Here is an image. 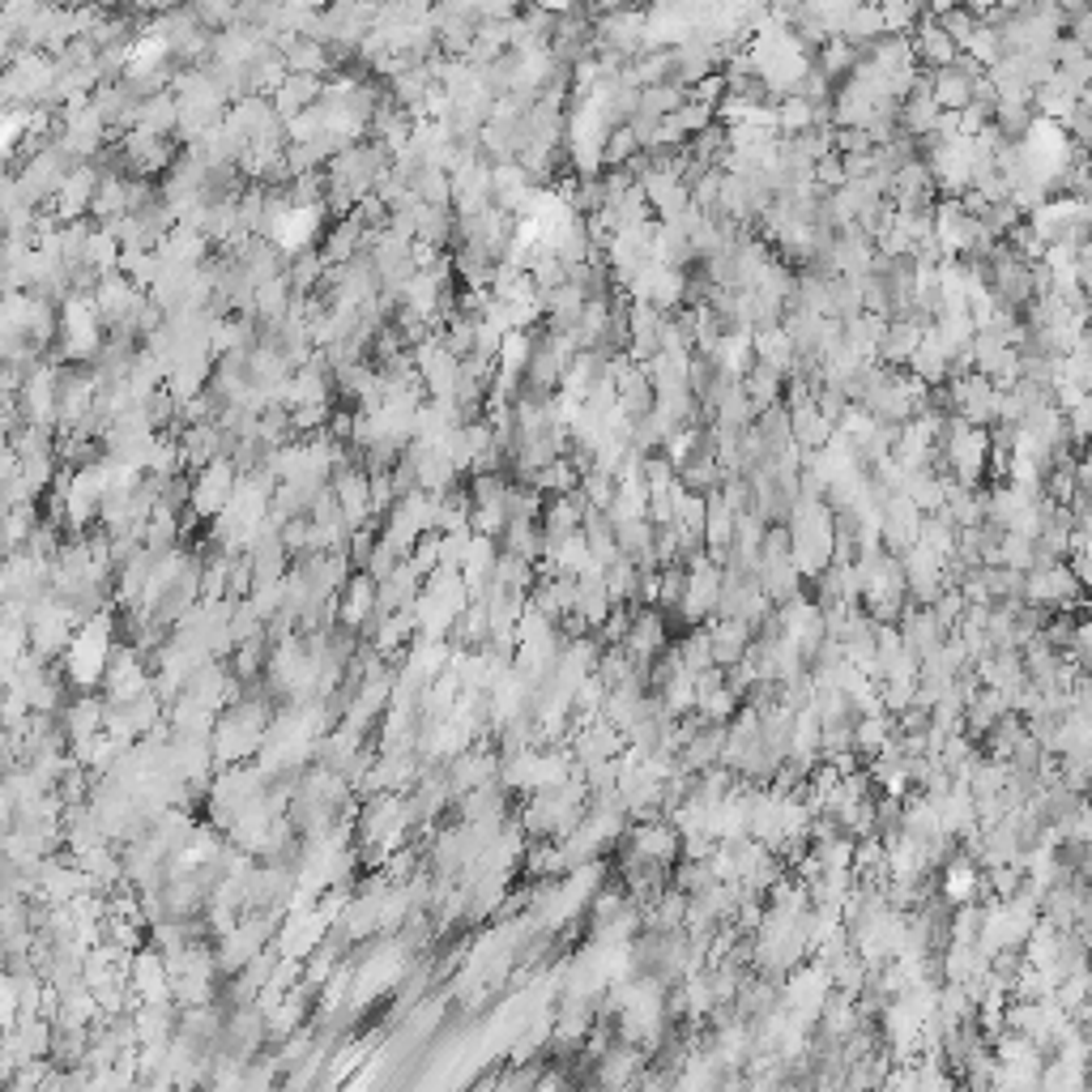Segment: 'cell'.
<instances>
[{
    "label": "cell",
    "mask_w": 1092,
    "mask_h": 1092,
    "mask_svg": "<svg viewBox=\"0 0 1092 1092\" xmlns=\"http://www.w3.org/2000/svg\"><path fill=\"white\" fill-rule=\"evenodd\" d=\"M751 355H755V363L773 368L777 376H790V372H794V342L786 338L782 324H777V330H759V334H751Z\"/></svg>",
    "instance_id": "obj_7"
},
{
    "label": "cell",
    "mask_w": 1092,
    "mask_h": 1092,
    "mask_svg": "<svg viewBox=\"0 0 1092 1092\" xmlns=\"http://www.w3.org/2000/svg\"><path fill=\"white\" fill-rule=\"evenodd\" d=\"M742 393H747L751 410L759 414V410H769V406H777V401H782V393H786V376H777L773 368H764V363H751V372L742 376Z\"/></svg>",
    "instance_id": "obj_10"
},
{
    "label": "cell",
    "mask_w": 1092,
    "mask_h": 1092,
    "mask_svg": "<svg viewBox=\"0 0 1092 1092\" xmlns=\"http://www.w3.org/2000/svg\"><path fill=\"white\" fill-rule=\"evenodd\" d=\"M675 478H679V474H675V470H671V462H666V457H662V453H648V457H644V470H640V483H644V487H648V491H666V487H671V483H675Z\"/></svg>",
    "instance_id": "obj_21"
},
{
    "label": "cell",
    "mask_w": 1092,
    "mask_h": 1092,
    "mask_svg": "<svg viewBox=\"0 0 1092 1092\" xmlns=\"http://www.w3.org/2000/svg\"><path fill=\"white\" fill-rule=\"evenodd\" d=\"M636 154H640V146H636L632 129H627V125H619V129H610V133H606V146H602V171H610V167H627Z\"/></svg>",
    "instance_id": "obj_17"
},
{
    "label": "cell",
    "mask_w": 1092,
    "mask_h": 1092,
    "mask_svg": "<svg viewBox=\"0 0 1092 1092\" xmlns=\"http://www.w3.org/2000/svg\"><path fill=\"white\" fill-rule=\"evenodd\" d=\"M94 188H98V171L94 167H73L69 175H64V184H60V192H56V213L64 218V223H81V213L90 209V201H94Z\"/></svg>",
    "instance_id": "obj_4"
},
{
    "label": "cell",
    "mask_w": 1092,
    "mask_h": 1092,
    "mask_svg": "<svg viewBox=\"0 0 1092 1092\" xmlns=\"http://www.w3.org/2000/svg\"><path fill=\"white\" fill-rule=\"evenodd\" d=\"M811 64H815V73H824L828 81H836V77H849V69L858 64V52H853L845 39H828V43L811 56Z\"/></svg>",
    "instance_id": "obj_13"
},
{
    "label": "cell",
    "mask_w": 1092,
    "mask_h": 1092,
    "mask_svg": "<svg viewBox=\"0 0 1092 1092\" xmlns=\"http://www.w3.org/2000/svg\"><path fill=\"white\" fill-rule=\"evenodd\" d=\"M973 888H977V870H973V862H968V858L947 862V870H943V897H947V901H956V905H968Z\"/></svg>",
    "instance_id": "obj_16"
},
{
    "label": "cell",
    "mask_w": 1092,
    "mask_h": 1092,
    "mask_svg": "<svg viewBox=\"0 0 1092 1092\" xmlns=\"http://www.w3.org/2000/svg\"><path fill=\"white\" fill-rule=\"evenodd\" d=\"M338 606H342V623L346 627H359V623H372L380 610H376V581L368 572L351 577L346 589L338 594Z\"/></svg>",
    "instance_id": "obj_6"
},
{
    "label": "cell",
    "mask_w": 1092,
    "mask_h": 1092,
    "mask_svg": "<svg viewBox=\"0 0 1092 1092\" xmlns=\"http://www.w3.org/2000/svg\"><path fill=\"white\" fill-rule=\"evenodd\" d=\"M730 538H734V512L726 508V500L717 491L704 495V551L717 556V551H730Z\"/></svg>",
    "instance_id": "obj_9"
},
{
    "label": "cell",
    "mask_w": 1092,
    "mask_h": 1092,
    "mask_svg": "<svg viewBox=\"0 0 1092 1092\" xmlns=\"http://www.w3.org/2000/svg\"><path fill=\"white\" fill-rule=\"evenodd\" d=\"M960 52L973 60V64H981V69H991V64H999V56H1003V43H999V31L995 26H973V35L960 43Z\"/></svg>",
    "instance_id": "obj_15"
},
{
    "label": "cell",
    "mask_w": 1092,
    "mask_h": 1092,
    "mask_svg": "<svg viewBox=\"0 0 1092 1092\" xmlns=\"http://www.w3.org/2000/svg\"><path fill=\"white\" fill-rule=\"evenodd\" d=\"M577 491H581L585 508L606 512V508H610V500H615V478H610V474H602V470H585V474H581V483H577Z\"/></svg>",
    "instance_id": "obj_18"
},
{
    "label": "cell",
    "mask_w": 1092,
    "mask_h": 1092,
    "mask_svg": "<svg viewBox=\"0 0 1092 1092\" xmlns=\"http://www.w3.org/2000/svg\"><path fill=\"white\" fill-rule=\"evenodd\" d=\"M236 483H240V474H236L231 457H218V462H209L205 470H196V474H192L188 512H192L196 521H213L218 512H223V508L231 504V495H236Z\"/></svg>",
    "instance_id": "obj_1"
},
{
    "label": "cell",
    "mask_w": 1092,
    "mask_h": 1092,
    "mask_svg": "<svg viewBox=\"0 0 1092 1092\" xmlns=\"http://www.w3.org/2000/svg\"><path fill=\"white\" fill-rule=\"evenodd\" d=\"M880 516H884V529H880V546L888 556H905L909 546L918 542V525H922V512L905 500V495H888L880 504Z\"/></svg>",
    "instance_id": "obj_2"
},
{
    "label": "cell",
    "mask_w": 1092,
    "mask_h": 1092,
    "mask_svg": "<svg viewBox=\"0 0 1092 1092\" xmlns=\"http://www.w3.org/2000/svg\"><path fill=\"white\" fill-rule=\"evenodd\" d=\"M918 22H922V10H918V5H901V0H888V5H880V31H884V35H914Z\"/></svg>",
    "instance_id": "obj_19"
},
{
    "label": "cell",
    "mask_w": 1092,
    "mask_h": 1092,
    "mask_svg": "<svg viewBox=\"0 0 1092 1092\" xmlns=\"http://www.w3.org/2000/svg\"><path fill=\"white\" fill-rule=\"evenodd\" d=\"M683 102H688V90H683V86H675V81H662V86H644V90H640L636 112H640V116H653V120H662V116H675Z\"/></svg>",
    "instance_id": "obj_11"
},
{
    "label": "cell",
    "mask_w": 1092,
    "mask_h": 1092,
    "mask_svg": "<svg viewBox=\"0 0 1092 1092\" xmlns=\"http://www.w3.org/2000/svg\"><path fill=\"white\" fill-rule=\"evenodd\" d=\"M930 98H935V107L939 112H964V107L973 102V81L960 73V69H935L930 73Z\"/></svg>",
    "instance_id": "obj_8"
},
{
    "label": "cell",
    "mask_w": 1092,
    "mask_h": 1092,
    "mask_svg": "<svg viewBox=\"0 0 1092 1092\" xmlns=\"http://www.w3.org/2000/svg\"><path fill=\"white\" fill-rule=\"evenodd\" d=\"M815 129V107L803 98H782L777 102V137H803Z\"/></svg>",
    "instance_id": "obj_14"
},
{
    "label": "cell",
    "mask_w": 1092,
    "mask_h": 1092,
    "mask_svg": "<svg viewBox=\"0 0 1092 1092\" xmlns=\"http://www.w3.org/2000/svg\"><path fill=\"white\" fill-rule=\"evenodd\" d=\"M683 589H688V572H683L679 564H675V568H658V610L679 615Z\"/></svg>",
    "instance_id": "obj_20"
},
{
    "label": "cell",
    "mask_w": 1092,
    "mask_h": 1092,
    "mask_svg": "<svg viewBox=\"0 0 1092 1092\" xmlns=\"http://www.w3.org/2000/svg\"><path fill=\"white\" fill-rule=\"evenodd\" d=\"M704 449V427H696V422H688V427H675L671 435H666V445L658 449L666 462H671V470L679 474L696 453Z\"/></svg>",
    "instance_id": "obj_12"
},
{
    "label": "cell",
    "mask_w": 1092,
    "mask_h": 1092,
    "mask_svg": "<svg viewBox=\"0 0 1092 1092\" xmlns=\"http://www.w3.org/2000/svg\"><path fill=\"white\" fill-rule=\"evenodd\" d=\"M930 320H918V316H905V320H888V334H884V342H880V368H892V372H901L905 363H909V355L918 351V342H922V330H926Z\"/></svg>",
    "instance_id": "obj_3"
},
{
    "label": "cell",
    "mask_w": 1092,
    "mask_h": 1092,
    "mask_svg": "<svg viewBox=\"0 0 1092 1092\" xmlns=\"http://www.w3.org/2000/svg\"><path fill=\"white\" fill-rule=\"evenodd\" d=\"M811 180H815V188L820 192H836L841 184H845V171H841V158L836 154H824L820 163H815V171H811Z\"/></svg>",
    "instance_id": "obj_22"
},
{
    "label": "cell",
    "mask_w": 1092,
    "mask_h": 1092,
    "mask_svg": "<svg viewBox=\"0 0 1092 1092\" xmlns=\"http://www.w3.org/2000/svg\"><path fill=\"white\" fill-rule=\"evenodd\" d=\"M320 102V77H299V73H286V81L274 90V116L286 125V120H295L299 112H307V107H316Z\"/></svg>",
    "instance_id": "obj_5"
}]
</instances>
